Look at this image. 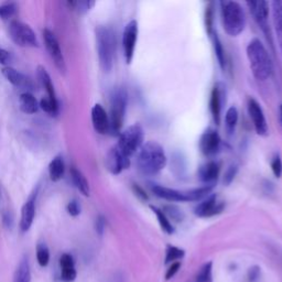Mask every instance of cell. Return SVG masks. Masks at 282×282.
I'll list each match as a JSON object with an SVG mask.
<instances>
[{
    "label": "cell",
    "instance_id": "42",
    "mask_svg": "<svg viewBox=\"0 0 282 282\" xmlns=\"http://www.w3.org/2000/svg\"><path fill=\"white\" fill-rule=\"evenodd\" d=\"M3 224L7 230H12L14 224V217L11 212H5L3 214Z\"/></svg>",
    "mask_w": 282,
    "mask_h": 282
},
{
    "label": "cell",
    "instance_id": "15",
    "mask_svg": "<svg viewBox=\"0 0 282 282\" xmlns=\"http://www.w3.org/2000/svg\"><path fill=\"white\" fill-rule=\"evenodd\" d=\"M130 166V159L125 156L117 147H113L106 155V168L114 175L120 174Z\"/></svg>",
    "mask_w": 282,
    "mask_h": 282
},
{
    "label": "cell",
    "instance_id": "39",
    "mask_svg": "<svg viewBox=\"0 0 282 282\" xmlns=\"http://www.w3.org/2000/svg\"><path fill=\"white\" fill-rule=\"evenodd\" d=\"M66 210H67L68 215H70V216H73V217L78 216L81 214V210H82L80 202H78L77 200H72L67 204Z\"/></svg>",
    "mask_w": 282,
    "mask_h": 282
},
{
    "label": "cell",
    "instance_id": "10",
    "mask_svg": "<svg viewBox=\"0 0 282 282\" xmlns=\"http://www.w3.org/2000/svg\"><path fill=\"white\" fill-rule=\"evenodd\" d=\"M247 111L257 134L261 137H267L269 135V127L260 104L255 98L249 97L247 100Z\"/></svg>",
    "mask_w": 282,
    "mask_h": 282
},
{
    "label": "cell",
    "instance_id": "8",
    "mask_svg": "<svg viewBox=\"0 0 282 282\" xmlns=\"http://www.w3.org/2000/svg\"><path fill=\"white\" fill-rule=\"evenodd\" d=\"M11 40L21 48H38L39 42L34 31L27 23L18 20L11 21L9 26Z\"/></svg>",
    "mask_w": 282,
    "mask_h": 282
},
{
    "label": "cell",
    "instance_id": "22",
    "mask_svg": "<svg viewBox=\"0 0 282 282\" xmlns=\"http://www.w3.org/2000/svg\"><path fill=\"white\" fill-rule=\"evenodd\" d=\"M271 12H272V22L273 28H275L276 37L278 40V45L280 52L282 54V2L276 0L270 4Z\"/></svg>",
    "mask_w": 282,
    "mask_h": 282
},
{
    "label": "cell",
    "instance_id": "16",
    "mask_svg": "<svg viewBox=\"0 0 282 282\" xmlns=\"http://www.w3.org/2000/svg\"><path fill=\"white\" fill-rule=\"evenodd\" d=\"M224 97H225L224 85L222 83L215 84L213 90H212V93H210L209 111H210L212 117H213V120L215 121L216 125L221 124Z\"/></svg>",
    "mask_w": 282,
    "mask_h": 282
},
{
    "label": "cell",
    "instance_id": "26",
    "mask_svg": "<svg viewBox=\"0 0 282 282\" xmlns=\"http://www.w3.org/2000/svg\"><path fill=\"white\" fill-rule=\"evenodd\" d=\"M65 172V164L61 155H57L49 164V175L51 181L59 182L63 179Z\"/></svg>",
    "mask_w": 282,
    "mask_h": 282
},
{
    "label": "cell",
    "instance_id": "44",
    "mask_svg": "<svg viewBox=\"0 0 282 282\" xmlns=\"http://www.w3.org/2000/svg\"><path fill=\"white\" fill-rule=\"evenodd\" d=\"M181 268V263H180L179 261L177 262H173L171 266H170V268L168 269L167 273H166V279L167 280H170L173 278L175 276V273L179 271V269Z\"/></svg>",
    "mask_w": 282,
    "mask_h": 282
},
{
    "label": "cell",
    "instance_id": "27",
    "mask_svg": "<svg viewBox=\"0 0 282 282\" xmlns=\"http://www.w3.org/2000/svg\"><path fill=\"white\" fill-rule=\"evenodd\" d=\"M31 281V271L30 263L27 256H23L20 260L17 269L14 271L13 282H30Z\"/></svg>",
    "mask_w": 282,
    "mask_h": 282
},
{
    "label": "cell",
    "instance_id": "7",
    "mask_svg": "<svg viewBox=\"0 0 282 282\" xmlns=\"http://www.w3.org/2000/svg\"><path fill=\"white\" fill-rule=\"evenodd\" d=\"M144 139V128L139 124H134L120 132L116 147L125 156L130 159L143 147Z\"/></svg>",
    "mask_w": 282,
    "mask_h": 282
},
{
    "label": "cell",
    "instance_id": "33",
    "mask_svg": "<svg viewBox=\"0 0 282 282\" xmlns=\"http://www.w3.org/2000/svg\"><path fill=\"white\" fill-rule=\"evenodd\" d=\"M185 253L183 249H180L175 246H171L169 245L167 247V253H166V261H164V263L168 265V263H173V262H177V260H180L182 259V258L184 257Z\"/></svg>",
    "mask_w": 282,
    "mask_h": 282
},
{
    "label": "cell",
    "instance_id": "6",
    "mask_svg": "<svg viewBox=\"0 0 282 282\" xmlns=\"http://www.w3.org/2000/svg\"><path fill=\"white\" fill-rule=\"evenodd\" d=\"M221 17L225 32L231 37H237L246 27V14L237 2H222Z\"/></svg>",
    "mask_w": 282,
    "mask_h": 282
},
{
    "label": "cell",
    "instance_id": "38",
    "mask_svg": "<svg viewBox=\"0 0 282 282\" xmlns=\"http://www.w3.org/2000/svg\"><path fill=\"white\" fill-rule=\"evenodd\" d=\"M271 170L273 172V174L277 178H280L282 174V160L279 153H276L273 155V158L271 160Z\"/></svg>",
    "mask_w": 282,
    "mask_h": 282
},
{
    "label": "cell",
    "instance_id": "31",
    "mask_svg": "<svg viewBox=\"0 0 282 282\" xmlns=\"http://www.w3.org/2000/svg\"><path fill=\"white\" fill-rule=\"evenodd\" d=\"M39 107H40L44 113H46V114L52 116V117H56V116L59 115V111H60L59 101H53L48 97H43L40 100Z\"/></svg>",
    "mask_w": 282,
    "mask_h": 282
},
{
    "label": "cell",
    "instance_id": "14",
    "mask_svg": "<svg viewBox=\"0 0 282 282\" xmlns=\"http://www.w3.org/2000/svg\"><path fill=\"white\" fill-rule=\"evenodd\" d=\"M199 147L201 152L205 156H213L221 150V136H219V134L215 129L208 128L202 134L199 141Z\"/></svg>",
    "mask_w": 282,
    "mask_h": 282
},
{
    "label": "cell",
    "instance_id": "41",
    "mask_svg": "<svg viewBox=\"0 0 282 282\" xmlns=\"http://www.w3.org/2000/svg\"><path fill=\"white\" fill-rule=\"evenodd\" d=\"M106 228V218L103 215H98L96 221H95V231L99 235V236H103Z\"/></svg>",
    "mask_w": 282,
    "mask_h": 282
},
{
    "label": "cell",
    "instance_id": "43",
    "mask_svg": "<svg viewBox=\"0 0 282 282\" xmlns=\"http://www.w3.org/2000/svg\"><path fill=\"white\" fill-rule=\"evenodd\" d=\"M260 277V268L258 266H254V267L248 270V280L249 282H255Z\"/></svg>",
    "mask_w": 282,
    "mask_h": 282
},
{
    "label": "cell",
    "instance_id": "1",
    "mask_svg": "<svg viewBox=\"0 0 282 282\" xmlns=\"http://www.w3.org/2000/svg\"><path fill=\"white\" fill-rule=\"evenodd\" d=\"M167 155L163 147L156 141L145 143L137 152V168L144 175H155L166 168Z\"/></svg>",
    "mask_w": 282,
    "mask_h": 282
},
{
    "label": "cell",
    "instance_id": "3",
    "mask_svg": "<svg viewBox=\"0 0 282 282\" xmlns=\"http://www.w3.org/2000/svg\"><path fill=\"white\" fill-rule=\"evenodd\" d=\"M96 49L100 68L109 73L113 69L116 54V34L111 27L98 26L95 29Z\"/></svg>",
    "mask_w": 282,
    "mask_h": 282
},
{
    "label": "cell",
    "instance_id": "29",
    "mask_svg": "<svg viewBox=\"0 0 282 282\" xmlns=\"http://www.w3.org/2000/svg\"><path fill=\"white\" fill-rule=\"evenodd\" d=\"M239 119V114H238V109L232 106L226 111L225 114V130L227 132V135L232 136L235 130H236L237 124Z\"/></svg>",
    "mask_w": 282,
    "mask_h": 282
},
{
    "label": "cell",
    "instance_id": "11",
    "mask_svg": "<svg viewBox=\"0 0 282 282\" xmlns=\"http://www.w3.org/2000/svg\"><path fill=\"white\" fill-rule=\"evenodd\" d=\"M43 39H44V44L46 51L49 52V56L51 57L52 61L54 62V65L60 70L62 74H65L66 72V64L64 56L62 53L61 46L59 44V41L57 37L54 36L51 30L45 29L43 31Z\"/></svg>",
    "mask_w": 282,
    "mask_h": 282
},
{
    "label": "cell",
    "instance_id": "23",
    "mask_svg": "<svg viewBox=\"0 0 282 282\" xmlns=\"http://www.w3.org/2000/svg\"><path fill=\"white\" fill-rule=\"evenodd\" d=\"M37 77H38L39 83L41 84V86L45 90V92L48 93V98H50L53 101H58L57 93H56V90H54V85L52 83L51 76L44 66H42V65L38 66Z\"/></svg>",
    "mask_w": 282,
    "mask_h": 282
},
{
    "label": "cell",
    "instance_id": "21",
    "mask_svg": "<svg viewBox=\"0 0 282 282\" xmlns=\"http://www.w3.org/2000/svg\"><path fill=\"white\" fill-rule=\"evenodd\" d=\"M61 279L64 282H73L76 279L77 272L75 269L74 258L69 254H63L60 258Z\"/></svg>",
    "mask_w": 282,
    "mask_h": 282
},
{
    "label": "cell",
    "instance_id": "25",
    "mask_svg": "<svg viewBox=\"0 0 282 282\" xmlns=\"http://www.w3.org/2000/svg\"><path fill=\"white\" fill-rule=\"evenodd\" d=\"M19 107L22 113L32 115L38 112L39 104H38L37 98L32 95V94L26 92V93H22L19 97Z\"/></svg>",
    "mask_w": 282,
    "mask_h": 282
},
{
    "label": "cell",
    "instance_id": "12",
    "mask_svg": "<svg viewBox=\"0 0 282 282\" xmlns=\"http://www.w3.org/2000/svg\"><path fill=\"white\" fill-rule=\"evenodd\" d=\"M138 32H139V28H138L137 20L129 21L124 29L122 50H124V57H125V60H126L127 64H130L132 59H134L136 44L138 40Z\"/></svg>",
    "mask_w": 282,
    "mask_h": 282
},
{
    "label": "cell",
    "instance_id": "45",
    "mask_svg": "<svg viewBox=\"0 0 282 282\" xmlns=\"http://www.w3.org/2000/svg\"><path fill=\"white\" fill-rule=\"evenodd\" d=\"M10 61H11L10 52L0 48V64H8Z\"/></svg>",
    "mask_w": 282,
    "mask_h": 282
},
{
    "label": "cell",
    "instance_id": "34",
    "mask_svg": "<svg viewBox=\"0 0 282 282\" xmlns=\"http://www.w3.org/2000/svg\"><path fill=\"white\" fill-rule=\"evenodd\" d=\"M212 269H213L212 261L203 265L197 276V282H212Z\"/></svg>",
    "mask_w": 282,
    "mask_h": 282
},
{
    "label": "cell",
    "instance_id": "37",
    "mask_svg": "<svg viewBox=\"0 0 282 282\" xmlns=\"http://www.w3.org/2000/svg\"><path fill=\"white\" fill-rule=\"evenodd\" d=\"M238 173V166L237 164H231V166L226 169L225 171V173H224V184L225 185H230L233 181H234V179L235 177L237 175Z\"/></svg>",
    "mask_w": 282,
    "mask_h": 282
},
{
    "label": "cell",
    "instance_id": "35",
    "mask_svg": "<svg viewBox=\"0 0 282 282\" xmlns=\"http://www.w3.org/2000/svg\"><path fill=\"white\" fill-rule=\"evenodd\" d=\"M18 10V6L14 3H6L0 5V18L9 19L15 14Z\"/></svg>",
    "mask_w": 282,
    "mask_h": 282
},
{
    "label": "cell",
    "instance_id": "9",
    "mask_svg": "<svg viewBox=\"0 0 282 282\" xmlns=\"http://www.w3.org/2000/svg\"><path fill=\"white\" fill-rule=\"evenodd\" d=\"M246 5L249 8L250 13L253 14V17L256 21V23L259 27V29L262 31L265 37L267 38L268 42L273 48L272 42V36L271 30L269 27V11H270V4L268 2H247Z\"/></svg>",
    "mask_w": 282,
    "mask_h": 282
},
{
    "label": "cell",
    "instance_id": "28",
    "mask_svg": "<svg viewBox=\"0 0 282 282\" xmlns=\"http://www.w3.org/2000/svg\"><path fill=\"white\" fill-rule=\"evenodd\" d=\"M209 37L212 39V43H213L215 57L218 61V64H219V66H221L222 69H225V67H226V56H225V50H224V46H223L221 39H219L217 32H215L214 30L212 31Z\"/></svg>",
    "mask_w": 282,
    "mask_h": 282
},
{
    "label": "cell",
    "instance_id": "19",
    "mask_svg": "<svg viewBox=\"0 0 282 282\" xmlns=\"http://www.w3.org/2000/svg\"><path fill=\"white\" fill-rule=\"evenodd\" d=\"M36 198L37 193L32 194L21 208L20 230L22 233H27L33 224L36 217Z\"/></svg>",
    "mask_w": 282,
    "mask_h": 282
},
{
    "label": "cell",
    "instance_id": "18",
    "mask_svg": "<svg viewBox=\"0 0 282 282\" xmlns=\"http://www.w3.org/2000/svg\"><path fill=\"white\" fill-rule=\"evenodd\" d=\"M92 124L94 130L99 135L109 134V117L105 108L100 104H95L92 108Z\"/></svg>",
    "mask_w": 282,
    "mask_h": 282
},
{
    "label": "cell",
    "instance_id": "47",
    "mask_svg": "<svg viewBox=\"0 0 282 282\" xmlns=\"http://www.w3.org/2000/svg\"><path fill=\"white\" fill-rule=\"evenodd\" d=\"M279 113H280V118H281V121H282V104L280 105V108H279Z\"/></svg>",
    "mask_w": 282,
    "mask_h": 282
},
{
    "label": "cell",
    "instance_id": "24",
    "mask_svg": "<svg viewBox=\"0 0 282 282\" xmlns=\"http://www.w3.org/2000/svg\"><path fill=\"white\" fill-rule=\"evenodd\" d=\"M70 179H72V182L75 185L76 189L80 191L84 197H90L91 194V187H90V183L87 181V179L85 178V175L82 173V172L76 169V168H72L70 169Z\"/></svg>",
    "mask_w": 282,
    "mask_h": 282
},
{
    "label": "cell",
    "instance_id": "2",
    "mask_svg": "<svg viewBox=\"0 0 282 282\" xmlns=\"http://www.w3.org/2000/svg\"><path fill=\"white\" fill-rule=\"evenodd\" d=\"M249 67L258 81H267L272 75L273 64L270 54L259 39H253L246 48Z\"/></svg>",
    "mask_w": 282,
    "mask_h": 282
},
{
    "label": "cell",
    "instance_id": "13",
    "mask_svg": "<svg viewBox=\"0 0 282 282\" xmlns=\"http://www.w3.org/2000/svg\"><path fill=\"white\" fill-rule=\"evenodd\" d=\"M224 202L219 201L216 194H209L198 203L194 208V214L201 218H207L221 214L224 209Z\"/></svg>",
    "mask_w": 282,
    "mask_h": 282
},
{
    "label": "cell",
    "instance_id": "36",
    "mask_svg": "<svg viewBox=\"0 0 282 282\" xmlns=\"http://www.w3.org/2000/svg\"><path fill=\"white\" fill-rule=\"evenodd\" d=\"M162 210L164 212V214L168 216L170 221L171 219H173V221H175V222H182L183 213H182V210H180L177 206L170 205V206L164 207V209H162Z\"/></svg>",
    "mask_w": 282,
    "mask_h": 282
},
{
    "label": "cell",
    "instance_id": "17",
    "mask_svg": "<svg viewBox=\"0 0 282 282\" xmlns=\"http://www.w3.org/2000/svg\"><path fill=\"white\" fill-rule=\"evenodd\" d=\"M2 73L6 80L12 84L15 87L26 89V90H34V84L30 77L22 74L19 70L11 66H5L2 69Z\"/></svg>",
    "mask_w": 282,
    "mask_h": 282
},
{
    "label": "cell",
    "instance_id": "20",
    "mask_svg": "<svg viewBox=\"0 0 282 282\" xmlns=\"http://www.w3.org/2000/svg\"><path fill=\"white\" fill-rule=\"evenodd\" d=\"M221 173V163L217 161H207L199 169V179L205 184H213Z\"/></svg>",
    "mask_w": 282,
    "mask_h": 282
},
{
    "label": "cell",
    "instance_id": "40",
    "mask_svg": "<svg viewBox=\"0 0 282 282\" xmlns=\"http://www.w3.org/2000/svg\"><path fill=\"white\" fill-rule=\"evenodd\" d=\"M94 6H95V2H75L74 9H76L80 13H86L89 12Z\"/></svg>",
    "mask_w": 282,
    "mask_h": 282
},
{
    "label": "cell",
    "instance_id": "32",
    "mask_svg": "<svg viewBox=\"0 0 282 282\" xmlns=\"http://www.w3.org/2000/svg\"><path fill=\"white\" fill-rule=\"evenodd\" d=\"M37 260L41 267H46L50 261V250L45 244L40 242L37 246Z\"/></svg>",
    "mask_w": 282,
    "mask_h": 282
},
{
    "label": "cell",
    "instance_id": "30",
    "mask_svg": "<svg viewBox=\"0 0 282 282\" xmlns=\"http://www.w3.org/2000/svg\"><path fill=\"white\" fill-rule=\"evenodd\" d=\"M150 208L153 212V214L155 215L156 219H158L159 225L162 228V231L166 232L169 235L173 234L174 233V227H173V225H172V223H171L170 219L168 218V216L164 214V212L161 208L153 206V205H150Z\"/></svg>",
    "mask_w": 282,
    "mask_h": 282
},
{
    "label": "cell",
    "instance_id": "5",
    "mask_svg": "<svg viewBox=\"0 0 282 282\" xmlns=\"http://www.w3.org/2000/svg\"><path fill=\"white\" fill-rule=\"evenodd\" d=\"M128 105V94L124 87H116L109 99V134L119 136L124 126Z\"/></svg>",
    "mask_w": 282,
    "mask_h": 282
},
{
    "label": "cell",
    "instance_id": "4",
    "mask_svg": "<svg viewBox=\"0 0 282 282\" xmlns=\"http://www.w3.org/2000/svg\"><path fill=\"white\" fill-rule=\"evenodd\" d=\"M213 184H205L193 190L179 191L160 184H151L150 190L156 197L169 202H200L213 191Z\"/></svg>",
    "mask_w": 282,
    "mask_h": 282
},
{
    "label": "cell",
    "instance_id": "46",
    "mask_svg": "<svg viewBox=\"0 0 282 282\" xmlns=\"http://www.w3.org/2000/svg\"><path fill=\"white\" fill-rule=\"evenodd\" d=\"M134 190H135L136 195H138V197L143 198L144 200H147V199H148V198H147V195H146V193H145L143 190H141L138 185H135V186H134Z\"/></svg>",
    "mask_w": 282,
    "mask_h": 282
}]
</instances>
